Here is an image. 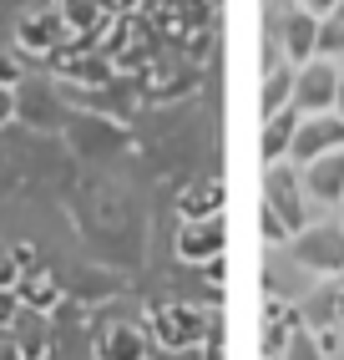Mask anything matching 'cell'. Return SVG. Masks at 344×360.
<instances>
[{"label":"cell","mask_w":344,"mask_h":360,"mask_svg":"<svg viewBox=\"0 0 344 360\" xmlns=\"http://www.w3.org/2000/svg\"><path fill=\"white\" fill-rule=\"evenodd\" d=\"M20 82H26V61H20V51H0V86L15 91Z\"/></svg>","instance_id":"obj_17"},{"label":"cell","mask_w":344,"mask_h":360,"mask_svg":"<svg viewBox=\"0 0 344 360\" xmlns=\"http://www.w3.org/2000/svg\"><path fill=\"white\" fill-rule=\"evenodd\" d=\"M66 15L61 11H26L15 20V51L20 56H56L66 41Z\"/></svg>","instance_id":"obj_6"},{"label":"cell","mask_w":344,"mask_h":360,"mask_svg":"<svg viewBox=\"0 0 344 360\" xmlns=\"http://www.w3.org/2000/svg\"><path fill=\"white\" fill-rule=\"evenodd\" d=\"M304 188H309V198H314L319 213H324V208H339V203H344V148L314 158V162L304 167Z\"/></svg>","instance_id":"obj_9"},{"label":"cell","mask_w":344,"mask_h":360,"mask_svg":"<svg viewBox=\"0 0 344 360\" xmlns=\"http://www.w3.org/2000/svg\"><path fill=\"white\" fill-rule=\"evenodd\" d=\"M223 203H228V188H223V178H198V183H187L183 193H178V213H183V224L223 219Z\"/></svg>","instance_id":"obj_10"},{"label":"cell","mask_w":344,"mask_h":360,"mask_svg":"<svg viewBox=\"0 0 344 360\" xmlns=\"http://www.w3.org/2000/svg\"><path fill=\"white\" fill-rule=\"evenodd\" d=\"M208 335V315L198 304H162L152 309V340L162 350H192Z\"/></svg>","instance_id":"obj_4"},{"label":"cell","mask_w":344,"mask_h":360,"mask_svg":"<svg viewBox=\"0 0 344 360\" xmlns=\"http://www.w3.org/2000/svg\"><path fill=\"white\" fill-rule=\"evenodd\" d=\"M293 6H299V11H309V15H319V20H324L334 6H339V0H293Z\"/></svg>","instance_id":"obj_19"},{"label":"cell","mask_w":344,"mask_h":360,"mask_svg":"<svg viewBox=\"0 0 344 360\" xmlns=\"http://www.w3.org/2000/svg\"><path fill=\"white\" fill-rule=\"evenodd\" d=\"M314 56H319V15H309V11L293 6L284 15V61L289 66H304Z\"/></svg>","instance_id":"obj_11"},{"label":"cell","mask_w":344,"mask_h":360,"mask_svg":"<svg viewBox=\"0 0 344 360\" xmlns=\"http://www.w3.org/2000/svg\"><path fill=\"white\" fill-rule=\"evenodd\" d=\"M334 213H339V224H344V203H339V208H334Z\"/></svg>","instance_id":"obj_25"},{"label":"cell","mask_w":344,"mask_h":360,"mask_svg":"<svg viewBox=\"0 0 344 360\" xmlns=\"http://www.w3.org/2000/svg\"><path fill=\"white\" fill-rule=\"evenodd\" d=\"M334 97H339V61L314 56V61H304L299 71H293V107H299L304 117L334 112Z\"/></svg>","instance_id":"obj_3"},{"label":"cell","mask_w":344,"mask_h":360,"mask_svg":"<svg viewBox=\"0 0 344 360\" xmlns=\"http://www.w3.org/2000/svg\"><path fill=\"white\" fill-rule=\"evenodd\" d=\"M334 325L344 330V279H334Z\"/></svg>","instance_id":"obj_21"},{"label":"cell","mask_w":344,"mask_h":360,"mask_svg":"<svg viewBox=\"0 0 344 360\" xmlns=\"http://www.w3.org/2000/svg\"><path fill=\"white\" fill-rule=\"evenodd\" d=\"M284 360H329V355H324V345H319V335H314V330H299V335L289 340Z\"/></svg>","instance_id":"obj_16"},{"label":"cell","mask_w":344,"mask_h":360,"mask_svg":"<svg viewBox=\"0 0 344 360\" xmlns=\"http://www.w3.org/2000/svg\"><path fill=\"white\" fill-rule=\"evenodd\" d=\"M56 295H61V290H56V279H51V274H31V279H20V300H26L31 309H51Z\"/></svg>","instance_id":"obj_15"},{"label":"cell","mask_w":344,"mask_h":360,"mask_svg":"<svg viewBox=\"0 0 344 360\" xmlns=\"http://www.w3.org/2000/svg\"><path fill=\"white\" fill-rule=\"evenodd\" d=\"M299 122H304L299 107H284L274 117H263V167L268 162H289V148H293V137H299Z\"/></svg>","instance_id":"obj_12"},{"label":"cell","mask_w":344,"mask_h":360,"mask_svg":"<svg viewBox=\"0 0 344 360\" xmlns=\"http://www.w3.org/2000/svg\"><path fill=\"white\" fill-rule=\"evenodd\" d=\"M208 360H223V350H218V340H208Z\"/></svg>","instance_id":"obj_24"},{"label":"cell","mask_w":344,"mask_h":360,"mask_svg":"<svg viewBox=\"0 0 344 360\" xmlns=\"http://www.w3.org/2000/svg\"><path fill=\"white\" fill-rule=\"evenodd\" d=\"M147 350H152V335L132 320H107L96 330V345H91L96 360H147Z\"/></svg>","instance_id":"obj_8"},{"label":"cell","mask_w":344,"mask_h":360,"mask_svg":"<svg viewBox=\"0 0 344 360\" xmlns=\"http://www.w3.org/2000/svg\"><path fill=\"white\" fill-rule=\"evenodd\" d=\"M319 56L344 66V0H339L324 20H319Z\"/></svg>","instance_id":"obj_14"},{"label":"cell","mask_w":344,"mask_h":360,"mask_svg":"<svg viewBox=\"0 0 344 360\" xmlns=\"http://www.w3.org/2000/svg\"><path fill=\"white\" fill-rule=\"evenodd\" d=\"M172 249H178V259L183 264H213V259H223V249H228V229H223V219H203V224H183L178 229V238H172Z\"/></svg>","instance_id":"obj_7"},{"label":"cell","mask_w":344,"mask_h":360,"mask_svg":"<svg viewBox=\"0 0 344 360\" xmlns=\"http://www.w3.org/2000/svg\"><path fill=\"white\" fill-rule=\"evenodd\" d=\"M11 117H15V91H6V86H0V127H6Z\"/></svg>","instance_id":"obj_20"},{"label":"cell","mask_w":344,"mask_h":360,"mask_svg":"<svg viewBox=\"0 0 344 360\" xmlns=\"http://www.w3.org/2000/svg\"><path fill=\"white\" fill-rule=\"evenodd\" d=\"M339 148H344V117L339 112H314V117L299 122V137H293V148H289V162L309 167L314 158L339 153Z\"/></svg>","instance_id":"obj_5"},{"label":"cell","mask_w":344,"mask_h":360,"mask_svg":"<svg viewBox=\"0 0 344 360\" xmlns=\"http://www.w3.org/2000/svg\"><path fill=\"white\" fill-rule=\"evenodd\" d=\"M284 254H289L293 269H304L309 279H344V224H339V213L334 219L319 213L304 233L289 238Z\"/></svg>","instance_id":"obj_1"},{"label":"cell","mask_w":344,"mask_h":360,"mask_svg":"<svg viewBox=\"0 0 344 360\" xmlns=\"http://www.w3.org/2000/svg\"><path fill=\"white\" fill-rule=\"evenodd\" d=\"M11 309H15V304H11V290H0V325L11 320Z\"/></svg>","instance_id":"obj_22"},{"label":"cell","mask_w":344,"mask_h":360,"mask_svg":"<svg viewBox=\"0 0 344 360\" xmlns=\"http://www.w3.org/2000/svg\"><path fill=\"white\" fill-rule=\"evenodd\" d=\"M26 264H15V254H0V290H20Z\"/></svg>","instance_id":"obj_18"},{"label":"cell","mask_w":344,"mask_h":360,"mask_svg":"<svg viewBox=\"0 0 344 360\" xmlns=\"http://www.w3.org/2000/svg\"><path fill=\"white\" fill-rule=\"evenodd\" d=\"M334 112L344 117V66H339V97H334Z\"/></svg>","instance_id":"obj_23"},{"label":"cell","mask_w":344,"mask_h":360,"mask_svg":"<svg viewBox=\"0 0 344 360\" xmlns=\"http://www.w3.org/2000/svg\"><path fill=\"white\" fill-rule=\"evenodd\" d=\"M293 71L299 66H289V61H279L274 71H263V117L293 107Z\"/></svg>","instance_id":"obj_13"},{"label":"cell","mask_w":344,"mask_h":360,"mask_svg":"<svg viewBox=\"0 0 344 360\" xmlns=\"http://www.w3.org/2000/svg\"><path fill=\"white\" fill-rule=\"evenodd\" d=\"M263 208L289 229V238L304 233L319 219V208H314L309 188H304V167L299 162H268L263 167Z\"/></svg>","instance_id":"obj_2"}]
</instances>
